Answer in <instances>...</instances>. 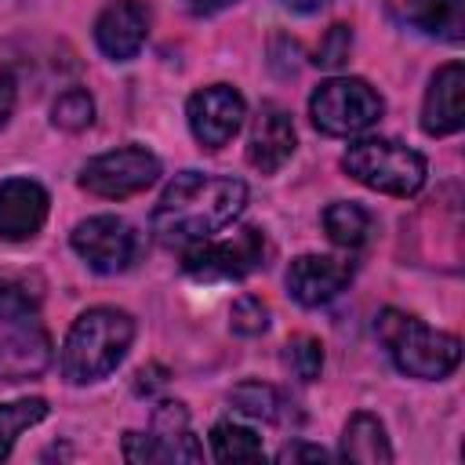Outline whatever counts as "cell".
I'll use <instances>...</instances> for the list:
<instances>
[{"mask_svg":"<svg viewBox=\"0 0 465 465\" xmlns=\"http://www.w3.org/2000/svg\"><path fill=\"white\" fill-rule=\"evenodd\" d=\"M247 207V185L229 174L182 171L153 207V232L163 247H193L222 232Z\"/></svg>","mask_w":465,"mask_h":465,"instance_id":"1","label":"cell"},{"mask_svg":"<svg viewBox=\"0 0 465 465\" xmlns=\"http://www.w3.org/2000/svg\"><path fill=\"white\" fill-rule=\"evenodd\" d=\"M134 341V320L124 309L113 305H94L87 312H80L62 341V374L73 385H91L109 378L127 349Z\"/></svg>","mask_w":465,"mask_h":465,"instance_id":"2","label":"cell"},{"mask_svg":"<svg viewBox=\"0 0 465 465\" xmlns=\"http://www.w3.org/2000/svg\"><path fill=\"white\" fill-rule=\"evenodd\" d=\"M374 334L407 378L440 381L461 363L458 334L436 331V327L421 323L418 316H411L403 309H381L378 320H374Z\"/></svg>","mask_w":465,"mask_h":465,"instance_id":"3","label":"cell"},{"mask_svg":"<svg viewBox=\"0 0 465 465\" xmlns=\"http://www.w3.org/2000/svg\"><path fill=\"white\" fill-rule=\"evenodd\" d=\"M345 174L385 196H414L425 185V156L392 138L352 142L341 156Z\"/></svg>","mask_w":465,"mask_h":465,"instance_id":"4","label":"cell"},{"mask_svg":"<svg viewBox=\"0 0 465 465\" xmlns=\"http://www.w3.org/2000/svg\"><path fill=\"white\" fill-rule=\"evenodd\" d=\"M381 113H385L381 94L360 76H331L309 94V116L316 131L334 138L363 134L381 120Z\"/></svg>","mask_w":465,"mask_h":465,"instance_id":"5","label":"cell"},{"mask_svg":"<svg viewBox=\"0 0 465 465\" xmlns=\"http://www.w3.org/2000/svg\"><path fill=\"white\" fill-rule=\"evenodd\" d=\"M265 232L247 225L240 232H232L229 240H203V243H193L185 247L182 254V269L193 276V280H243L251 276L254 269L265 265Z\"/></svg>","mask_w":465,"mask_h":465,"instance_id":"6","label":"cell"},{"mask_svg":"<svg viewBox=\"0 0 465 465\" xmlns=\"http://www.w3.org/2000/svg\"><path fill=\"white\" fill-rule=\"evenodd\" d=\"M124 458L127 461H200L203 447L189 429V411L178 400H163L153 411L149 432H124Z\"/></svg>","mask_w":465,"mask_h":465,"instance_id":"7","label":"cell"},{"mask_svg":"<svg viewBox=\"0 0 465 465\" xmlns=\"http://www.w3.org/2000/svg\"><path fill=\"white\" fill-rule=\"evenodd\" d=\"M156 178H160V160L142 145H124L87 160L80 171V189L102 200H124L149 189Z\"/></svg>","mask_w":465,"mask_h":465,"instance_id":"8","label":"cell"},{"mask_svg":"<svg viewBox=\"0 0 465 465\" xmlns=\"http://www.w3.org/2000/svg\"><path fill=\"white\" fill-rule=\"evenodd\" d=\"M73 251L87 262V269L102 272V276H116V272H127L138 254H142V240L138 232L116 218V214H94V218H84L73 236H69Z\"/></svg>","mask_w":465,"mask_h":465,"instance_id":"9","label":"cell"},{"mask_svg":"<svg viewBox=\"0 0 465 465\" xmlns=\"http://www.w3.org/2000/svg\"><path fill=\"white\" fill-rule=\"evenodd\" d=\"M185 116H189L193 138H196L203 149H222V145H229L232 134L243 127L247 105H243V94H240L236 87H229V84H211V87H200L196 94H189Z\"/></svg>","mask_w":465,"mask_h":465,"instance_id":"10","label":"cell"},{"mask_svg":"<svg viewBox=\"0 0 465 465\" xmlns=\"http://www.w3.org/2000/svg\"><path fill=\"white\" fill-rule=\"evenodd\" d=\"M149 36V7L142 0H113L94 18V44L113 62H131Z\"/></svg>","mask_w":465,"mask_h":465,"instance_id":"11","label":"cell"},{"mask_svg":"<svg viewBox=\"0 0 465 465\" xmlns=\"http://www.w3.org/2000/svg\"><path fill=\"white\" fill-rule=\"evenodd\" d=\"M349 280H352V262L331 254H302L287 269V291L305 309L327 305L349 287Z\"/></svg>","mask_w":465,"mask_h":465,"instance_id":"12","label":"cell"},{"mask_svg":"<svg viewBox=\"0 0 465 465\" xmlns=\"http://www.w3.org/2000/svg\"><path fill=\"white\" fill-rule=\"evenodd\" d=\"M465 127V65L447 62L432 73L421 102V131L432 138L458 134Z\"/></svg>","mask_w":465,"mask_h":465,"instance_id":"13","label":"cell"},{"mask_svg":"<svg viewBox=\"0 0 465 465\" xmlns=\"http://www.w3.org/2000/svg\"><path fill=\"white\" fill-rule=\"evenodd\" d=\"M294 145H298V138H294V124H291L287 109L276 102H262V109L251 124V138H247V163L262 174H276L291 160Z\"/></svg>","mask_w":465,"mask_h":465,"instance_id":"14","label":"cell"},{"mask_svg":"<svg viewBox=\"0 0 465 465\" xmlns=\"http://www.w3.org/2000/svg\"><path fill=\"white\" fill-rule=\"evenodd\" d=\"M47 189L33 178L0 182V240H29L47 222Z\"/></svg>","mask_w":465,"mask_h":465,"instance_id":"15","label":"cell"},{"mask_svg":"<svg viewBox=\"0 0 465 465\" xmlns=\"http://www.w3.org/2000/svg\"><path fill=\"white\" fill-rule=\"evenodd\" d=\"M47 363H51V338L36 320L15 323L11 334L0 341V381L40 378Z\"/></svg>","mask_w":465,"mask_h":465,"instance_id":"16","label":"cell"},{"mask_svg":"<svg viewBox=\"0 0 465 465\" xmlns=\"http://www.w3.org/2000/svg\"><path fill=\"white\" fill-rule=\"evenodd\" d=\"M403 15L411 25L436 40H465V0H403Z\"/></svg>","mask_w":465,"mask_h":465,"instance_id":"17","label":"cell"},{"mask_svg":"<svg viewBox=\"0 0 465 465\" xmlns=\"http://www.w3.org/2000/svg\"><path fill=\"white\" fill-rule=\"evenodd\" d=\"M341 458L363 461V465H389L392 461V447H389L385 425L374 414L356 411L345 421V432H341Z\"/></svg>","mask_w":465,"mask_h":465,"instance_id":"18","label":"cell"},{"mask_svg":"<svg viewBox=\"0 0 465 465\" xmlns=\"http://www.w3.org/2000/svg\"><path fill=\"white\" fill-rule=\"evenodd\" d=\"M323 232L331 236V243L345 247V251H356L371 240L374 232V218L367 207L360 203H349V200H338L323 211Z\"/></svg>","mask_w":465,"mask_h":465,"instance_id":"19","label":"cell"},{"mask_svg":"<svg viewBox=\"0 0 465 465\" xmlns=\"http://www.w3.org/2000/svg\"><path fill=\"white\" fill-rule=\"evenodd\" d=\"M229 403L254 421H283V411H287V400L265 381H240L229 392Z\"/></svg>","mask_w":465,"mask_h":465,"instance_id":"20","label":"cell"},{"mask_svg":"<svg viewBox=\"0 0 465 465\" xmlns=\"http://www.w3.org/2000/svg\"><path fill=\"white\" fill-rule=\"evenodd\" d=\"M211 454L218 461H262L265 447L251 429H243L236 421H218L211 429Z\"/></svg>","mask_w":465,"mask_h":465,"instance_id":"21","label":"cell"},{"mask_svg":"<svg viewBox=\"0 0 465 465\" xmlns=\"http://www.w3.org/2000/svg\"><path fill=\"white\" fill-rule=\"evenodd\" d=\"M40 291L29 283V276H0V323H29L36 320Z\"/></svg>","mask_w":465,"mask_h":465,"instance_id":"22","label":"cell"},{"mask_svg":"<svg viewBox=\"0 0 465 465\" xmlns=\"http://www.w3.org/2000/svg\"><path fill=\"white\" fill-rule=\"evenodd\" d=\"M47 418V403L40 396L33 400H15V403H0V461L11 454L18 432H25L29 425Z\"/></svg>","mask_w":465,"mask_h":465,"instance_id":"23","label":"cell"},{"mask_svg":"<svg viewBox=\"0 0 465 465\" xmlns=\"http://www.w3.org/2000/svg\"><path fill=\"white\" fill-rule=\"evenodd\" d=\"M51 120H54V127H62V131H84V127L94 124V98H91L84 87H69V91H62V94L54 98Z\"/></svg>","mask_w":465,"mask_h":465,"instance_id":"24","label":"cell"},{"mask_svg":"<svg viewBox=\"0 0 465 465\" xmlns=\"http://www.w3.org/2000/svg\"><path fill=\"white\" fill-rule=\"evenodd\" d=\"M283 363L291 367V374L298 381H316L320 371H323V345L309 334H294L287 345H283Z\"/></svg>","mask_w":465,"mask_h":465,"instance_id":"25","label":"cell"},{"mask_svg":"<svg viewBox=\"0 0 465 465\" xmlns=\"http://www.w3.org/2000/svg\"><path fill=\"white\" fill-rule=\"evenodd\" d=\"M349 51H352V29H349L345 22H338V25H331L327 36L320 40L312 62H316L320 69H341V65L349 62Z\"/></svg>","mask_w":465,"mask_h":465,"instance_id":"26","label":"cell"},{"mask_svg":"<svg viewBox=\"0 0 465 465\" xmlns=\"http://www.w3.org/2000/svg\"><path fill=\"white\" fill-rule=\"evenodd\" d=\"M229 327L236 331V334H262L265 327H269V305L262 302V298H254V294H243L236 305H232V312H229Z\"/></svg>","mask_w":465,"mask_h":465,"instance_id":"27","label":"cell"},{"mask_svg":"<svg viewBox=\"0 0 465 465\" xmlns=\"http://www.w3.org/2000/svg\"><path fill=\"white\" fill-rule=\"evenodd\" d=\"M323 458H331V454L316 443H287L276 450V461H323Z\"/></svg>","mask_w":465,"mask_h":465,"instance_id":"28","label":"cell"},{"mask_svg":"<svg viewBox=\"0 0 465 465\" xmlns=\"http://www.w3.org/2000/svg\"><path fill=\"white\" fill-rule=\"evenodd\" d=\"M163 381H167V371H163L160 363H153V367H142V371H138L134 389H138V392H153V389H160Z\"/></svg>","mask_w":465,"mask_h":465,"instance_id":"29","label":"cell"},{"mask_svg":"<svg viewBox=\"0 0 465 465\" xmlns=\"http://www.w3.org/2000/svg\"><path fill=\"white\" fill-rule=\"evenodd\" d=\"M11 113H15V80L0 73V127L11 120Z\"/></svg>","mask_w":465,"mask_h":465,"instance_id":"30","label":"cell"},{"mask_svg":"<svg viewBox=\"0 0 465 465\" xmlns=\"http://www.w3.org/2000/svg\"><path fill=\"white\" fill-rule=\"evenodd\" d=\"M185 4H189L193 15H218V11H225L236 0H185Z\"/></svg>","mask_w":465,"mask_h":465,"instance_id":"31","label":"cell"},{"mask_svg":"<svg viewBox=\"0 0 465 465\" xmlns=\"http://www.w3.org/2000/svg\"><path fill=\"white\" fill-rule=\"evenodd\" d=\"M283 7H291V11H298V15H312V11H320V7H327L331 0H280Z\"/></svg>","mask_w":465,"mask_h":465,"instance_id":"32","label":"cell"}]
</instances>
